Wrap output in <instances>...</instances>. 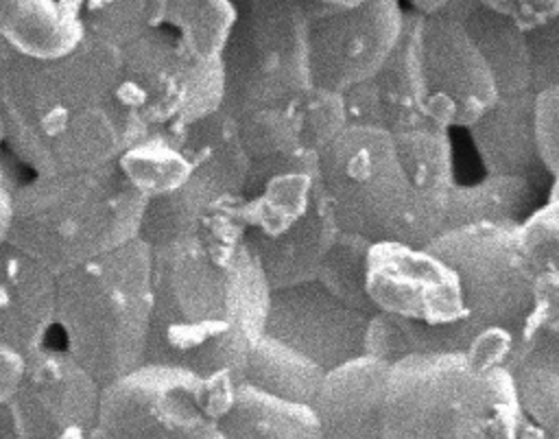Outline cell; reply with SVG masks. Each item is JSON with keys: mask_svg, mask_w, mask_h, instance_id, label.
Masks as SVG:
<instances>
[{"mask_svg": "<svg viewBox=\"0 0 559 439\" xmlns=\"http://www.w3.org/2000/svg\"><path fill=\"white\" fill-rule=\"evenodd\" d=\"M531 280L515 227L463 225L428 245L380 240L367 256V295L400 323L413 354H463L496 330L520 339Z\"/></svg>", "mask_w": 559, "mask_h": 439, "instance_id": "6da1fadb", "label": "cell"}, {"mask_svg": "<svg viewBox=\"0 0 559 439\" xmlns=\"http://www.w3.org/2000/svg\"><path fill=\"white\" fill-rule=\"evenodd\" d=\"M151 253L148 360L242 382L271 295L242 225L229 214H210L197 232L155 242Z\"/></svg>", "mask_w": 559, "mask_h": 439, "instance_id": "7a4b0ae2", "label": "cell"}, {"mask_svg": "<svg viewBox=\"0 0 559 439\" xmlns=\"http://www.w3.org/2000/svg\"><path fill=\"white\" fill-rule=\"evenodd\" d=\"M120 48L85 35L59 57L0 41L2 149L31 175L116 164L146 129L118 98Z\"/></svg>", "mask_w": 559, "mask_h": 439, "instance_id": "3957f363", "label": "cell"}, {"mask_svg": "<svg viewBox=\"0 0 559 439\" xmlns=\"http://www.w3.org/2000/svg\"><path fill=\"white\" fill-rule=\"evenodd\" d=\"M319 170L341 229L408 245H428L445 229L454 181L393 131L347 124L319 153Z\"/></svg>", "mask_w": 559, "mask_h": 439, "instance_id": "277c9868", "label": "cell"}, {"mask_svg": "<svg viewBox=\"0 0 559 439\" xmlns=\"http://www.w3.org/2000/svg\"><path fill=\"white\" fill-rule=\"evenodd\" d=\"M382 439H544L507 367L461 352L411 354L389 373Z\"/></svg>", "mask_w": 559, "mask_h": 439, "instance_id": "5b68a950", "label": "cell"}, {"mask_svg": "<svg viewBox=\"0 0 559 439\" xmlns=\"http://www.w3.org/2000/svg\"><path fill=\"white\" fill-rule=\"evenodd\" d=\"M144 210L118 164L31 175L13 186L9 242L61 275L142 238Z\"/></svg>", "mask_w": 559, "mask_h": 439, "instance_id": "8992f818", "label": "cell"}, {"mask_svg": "<svg viewBox=\"0 0 559 439\" xmlns=\"http://www.w3.org/2000/svg\"><path fill=\"white\" fill-rule=\"evenodd\" d=\"M153 308L151 245L135 238L59 275L61 347L105 387L148 360Z\"/></svg>", "mask_w": 559, "mask_h": 439, "instance_id": "52a82bcc", "label": "cell"}, {"mask_svg": "<svg viewBox=\"0 0 559 439\" xmlns=\"http://www.w3.org/2000/svg\"><path fill=\"white\" fill-rule=\"evenodd\" d=\"M234 26L223 50L231 116L295 103L312 87L308 0H231Z\"/></svg>", "mask_w": 559, "mask_h": 439, "instance_id": "ba28073f", "label": "cell"}, {"mask_svg": "<svg viewBox=\"0 0 559 439\" xmlns=\"http://www.w3.org/2000/svg\"><path fill=\"white\" fill-rule=\"evenodd\" d=\"M245 240L271 290L308 282L336 240L341 225L321 170H277L242 192Z\"/></svg>", "mask_w": 559, "mask_h": 439, "instance_id": "9c48e42d", "label": "cell"}, {"mask_svg": "<svg viewBox=\"0 0 559 439\" xmlns=\"http://www.w3.org/2000/svg\"><path fill=\"white\" fill-rule=\"evenodd\" d=\"M223 59H201L148 24L120 48L118 98L144 129L181 131L223 105Z\"/></svg>", "mask_w": 559, "mask_h": 439, "instance_id": "30bf717a", "label": "cell"}, {"mask_svg": "<svg viewBox=\"0 0 559 439\" xmlns=\"http://www.w3.org/2000/svg\"><path fill=\"white\" fill-rule=\"evenodd\" d=\"M98 426L109 439H223L210 380L153 360L103 387Z\"/></svg>", "mask_w": 559, "mask_h": 439, "instance_id": "8fae6325", "label": "cell"}, {"mask_svg": "<svg viewBox=\"0 0 559 439\" xmlns=\"http://www.w3.org/2000/svg\"><path fill=\"white\" fill-rule=\"evenodd\" d=\"M419 66L424 114L439 127L467 129L500 96L489 63L452 11L421 13Z\"/></svg>", "mask_w": 559, "mask_h": 439, "instance_id": "7c38bea8", "label": "cell"}, {"mask_svg": "<svg viewBox=\"0 0 559 439\" xmlns=\"http://www.w3.org/2000/svg\"><path fill=\"white\" fill-rule=\"evenodd\" d=\"M402 26L400 0H365L349 9L308 0L312 85L343 94L369 79L395 48Z\"/></svg>", "mask_w": 559, "mask_h": 439, "instance_id": "4fadbf2b", "label": "cell"}, {"mask_svg": "<svg viewBox=\"0 0 559 439\" xmlns=\"http://www.w3.org/2000/svg\"><path fill=\"white\" fill-rule=\"evenodd\" d=\"M103 384L63 347L26 356V371L7 404L15 439H90L98 426Z\"/></svg>", "mask_w": 559, "mask_h": 439, "instance_id": "5bb4252c", "label": "cell"}, {"mask_svg": "<svg viewBox=\"0 0 559 439\" xmlns=\"http://www.w3.org/2000/svg\"><path fill=\"white\" fill-rule=\"evenodd\" d=\"M371 317L334 297L314 277L271 290L264 334L330 371L362 354L365 328Z\"/></svg>", "mask_w": 559, "mask_h": 439, "instance_id": "9a60e30c", "label": "cell"}, {"mask_svg": "<svg viewBox=\"0 0 559 439\" xmlns=\"http://www.w3.org/2000/svg\"><path fill=\"white\" fill-rule=\"evenodd\" d=\"M421 13L404 11L402 35L384 63L345 96L349 124L404 131L430 122L424 114V83L419 66Z\"/></svg>", "mask_w": 559, "mask_h": 439, "instance_id": "2e32d148", "label": "cell"}, {"mask_svg": "<svg viewBox=\"0 0 559 439\" xmlns=\"http://www.w3.org/2000/svg\"><path fill=\"white\" fill-rule=\"evenodd\" d=\"M59 275L7 242L0 247V341L33 354L57 330Z\"/></svg>", "mask_w": 559, "mask_h": 439, "instance_id": "e0dca14e", "label": "cell"}, {"mask_svg": "<svg viewBox=\"0 0 559 439\" xmlns=\"http://www.w3.org/2000/svg\"><path fill=\"white\" fill-rule=\"evenodd\" d=\"M389 363L360 354L325 371L312 411L321 439H382Z\"/></svg>", "mask_w": 559, "mask_h": 439, "instance_id": "ac0fdd59", "label": "cell"}, {"mask_svg": "<svg viewBox=\"0 0 559 439\" xmlns=\"http://www.w3.org/2000/svg\"><path fill=\"white\" fill-rule=\"evenodd\" d=\"M467 131L487 173L526 179L537 190L550 183L535 144L533 90L500 94Z\"/></svg>", "mask_w": 559, "mask_h": 439, "instance_id": "d6986e66", "label": "cell"}, {"mask_svg": "<svg viewBox=\"0 0 559 439\" xmlns=\"http://www.w3.org/2000/svg\"><path fill=\"white\" fill-rule=\"evenodd\" d=\"M79 0H0V41L28 57H59L85 37Z\"/></svg>", "mask_w": 559, "mask_h": 439, "instance_id": "ffe728a7", "label": "cell"}, {"mask_svg": "<svg viewBox=\"0 0 559 439\" xmlns=\"http://www.w3.org/2000/svg\"><path fill=\"white\" fill-rule=\"evenodd\" d=\"M175 133L197 177L221 194L242 197L251 157L242 144L238 120L223 105Z\"/></svg>", "mask_w": 559, "mask_h": 439, "instance_id": "44dd1931", "label": "cell"}, {"mask_svg": "<svg viewBox=\"0 0 559 439\" xmlns=\"http://www.w3.org/2000/svg\"><path fill=\"white\" fill-rule=\"evenodd\" d=\"M524 415L559 439V332H524L507 363Z\"/></svg>", "mask_w": 559, "mask_h": 439, "instance_id": "7402d4cb", "label": "cell"}, {"mask_svg": "<svg viewBox=\"0 0 559 439\" xmlns=\"http://www.w3.org/2000/svg\"><path fill=\"white\" fill-rule=\"evenodd\" d=\"M218 428L223 439H321L310 404L277 398L249 382L236 387Z\"/></svg>", "mask_w": 559, "mask_h": 439, "instance_id": "603a6c76", "label": "cell"}, {"mask_svg": "<svg viewBox=\"0 0 559 439\" xmlns=\"http://www.w3.org/2000/svg\"><path fill=\"white\" fill-rule=\"evenodd\" d=\"M459 15L489 63L500 94L533 90L528 37L511 20L489 11L478 0H454L445 7Z\"/></svg>", "mask_w": 559, "mask_h": 439, "instance_id": "cb8c5ba5", "label": "cell"}, {"mask_svg": "<svg viewBox=\"0 0 559 439\" xmlns=\"http://www.w3.org/2000/svg\"><path fill=\"white\" fill-rule=\"evenodd\" d=\"M535 201L537 188L526 179L487 173L480 181L454 183L448 201L445 229L483 223L518 227L535 207Z\"/></svg>", "mask_w": 559, "mask_h": 439, "instance_id": "d4e9b609", "label": "cell"}, {"mask_svg": "<svg viewBox=\"0 0 559 439\" xmlns=\"http://www.w3.org/2000/svg\"><path fill=\"white\" fill-rule=\"evenodd\" d=\"M127 181L146 199H159L179 190L192 177V164L168 129H146L116 159Z\"/></svg>", "mask_w": 559, "mask_h": 439, "instance_id": "484cf974", "label": "cell"}, {"mask_svg": "<svg viewBox=\"0 0 559 439\" xmlns=\"http://www.w3.org/2000/svg\"><path fill=\"white\" fill-rule=\"evenodd\" d=\"M323 376L325 369L314 360L286 343L262 334L249 354L242 382L277 398L312 406Z\"/></svg>", "mask_w": 559, "mask_h": 439, "instance_id": "4316f807", "label": "cell"}, {"mask_svg": "<svg viewBox=\"0 0 559 439\" xmlns=\"http://www.w3.org/2000/svg\"><path fill=\"white\" fill-rule=\"evenodd\" d=\"M369 247L371 240L365 236L341 229L317 271V280L347 306L376 315L378 310L367 295Z\"/></svg>", "mask_w": 559, "mask_h": 439, "instance_id": "83f0119b", "label": "cell"}, {"mask_svg": "<svg viewBox=\"0 0 559 439\" xmlns=\"http://www.w3.org/2000/svg\"><path fill=\"white\" fill-rule=\"evenodd\" d=\"M297 100L280 107L258 109L238 118L234 116L238 120L240 138L251 162L301 149Z\"/></svg>", "mask_w": 559, "mask_h": 439, "instance_id": "f1b7e54d", "label": "cell"}, {"mask_svg": "<svg viewBox=\"0 0 559 439\" xmlns=\"http://www.w3.org/2000/svg\"><path fill=\"white\" fill-rule=\"evenodd\" d=\"M153 0H79L85 33L116 48L127 46L148 26Z\"/></svg>", "mask_w": 559, "mask_h": 439, "instance_id": "f546056e", "label": "cell"}, {"mask_svg": "<svg viewBox=\"0 0 559 439\" xmlns=\"http://www.w3.org/2000/svg\"><path fill=\"white\" fill-rule=\"evenodd\" d=\"M518 247L526 271L533 275L559 269V199L535 205L515 227Z\"/></svg>", "mask_w": 559, "mask_h": 439, "instance_id": "4dcf8cb0", "label": "cell"}, {"mask_svg": "<svg viewBox=\"0 0 559 439\" xmlns=\"http://www.w3.org/2000/svg\"><path fill=\"white\" fill-rule=\"evenodd\" d=\"M299 127H301V146L314 153H321L347 124L345 96L334 90L312 85L299 100Z\"/></svg>", "mask_w": 559, "mask_h": 439, "instance_id": "1f68e13d", "label": "cell"}, {"mask_svg": "<svg viewBox=\"0 0 559 439\" xmlns=\"http://www.w3.org/2000/svg\"><path fill=\"white\" fill-rule=\"evenodd\" d=\"M533 131L548 175L559 173V87L533 90Z\"/></svg>", "mask_w": 559, "mask_h": 439, "instance_id": "d6a6232c", "label": "cell"}, {"mask_svg": "<svg viewBox=\"0 0 559 439\" xmlns=\"http://www.w3.org/2000/svg\"><path fill=\"white\" fill-rule=\"evenodd\" d=\"M524 332H559V269L533 275Z\"/></svg>", "mask_w": 559, "mask_h": 439, "instance_id": "836d02e7", "label": "cell"}, {"mask_svg": "<svg viewBox=\"0 0 559 439\" xmlns=\"http://www.w3.org/2000/svg\"><path fill=\"white\" fill-rule=\"evenodd\" d=\"M531 50L533 90L559 87V17L550 24L526 33Z\"/></svg>", "mask_w": 559, "mask_h": 439, "instance_id": "e575fe53", "label": "cell"}, {"mask_svg": "<svg viewBox=\"0 0 559 439\" xmlns=\"http://www.w3.org/2000/svg\"><path fill=\"white\" fill-rule=\"evenodd\" d=\"M362 354L395 365L397 360L411 356L413 349L400 323L384 312H376L365 328Z\"/></svg>", "mask_w": 559, "mask_h": 439, "instance_id": "d590c367", "label": "cell"}, {"mask_svg": "<svg viewBox=\"0 0 559 439\" xmlns=\"http://www.w3.org/2000/svg\"><path fill=\"white\" fill-rule=\"evenodd\" d=\"M26 371V354L0 341V404H9L22 384Z\"/></svg>", "mask_w": 559, "mask_h": 439, "instance_id": "8d00e7d4", "label": "cell"}, {"mask_svg": "<svg viewBox=\"0 0 559 439\" xmlns=\"http://www.w3.org/2000/svg\"><path fill=\"white\" fill-rule=\"evenodd\" d=\"M13 186L15 181L7 177L4 186L0 188V247L9 242L11 225H13Z\"/></svg>", "mask_w": 559, "mask_h": 439, "instance_id": "74e56055", "label": "cell"}, {"mask_svg": "<svg viewBox=\"0 0 559 439\" xmlns=\"http://www.w3.org/2000/svg\"><path fill=\"white\" fill-rule=\"evenodd\" d=\"M415 11L419 13H435V11H441L445 9L450 2L454 0H406Z\"/></svg>", "mask_w": 559, "mask_h": 439, "instance_id": "f35d334b", "label": "cell"}, {"mask_svg": "<svg viewBox=\"0 0 559 439\" xmlns=\"http://www.w3.org/2000/svg\"><path fill=\"white\" fill-rule=\"evenodd\" d=\"M314 4H321V7H334V9H349V7H356L365 0H310Z\"/></svg>", "mask_w": 559, "mask_h": 439, "instance_id": "ab89813d", "label": "cell"}, {"mask_svg": "<svg viewBox=\"0 0 559 439\" xmlns=\"http://www.w3.org/2000/svg\"><path fill=\"white\" fill-rule=\"evenodd\" d=\"M550 199H559V173H555L552 177H550V194H548Z\"/></svg>", "mask_w": 559, "mask_h": 439, "instance_id": "60d3db41", "label": "cell"}, {"mask_svg": "<svg viewBox=\"0 0 559 439\" xmlns=\"http://www.w3.org/2000/svg\"><path fill=\"white\" fill-rule=\"evenodd\" d=\"M7 170H4V164H2V149H0V188L4 186V181H7Z\"/></svg>", "mask_w": 559, "mask_h": 439, "instance_id": "b9f144b4", "label": "cell"}, {"mask_svg": "<svg viewBox=\"0 0 559 439\" xmlns=\"http://www.w3.org/2000/svg\"><path fill=\"white\" fill-rule=\"evenodd\" d=\"M0 149H2V120H0Z\"/></svg>", "mask_w": 559, "mask_h": 439, "instance_id": "7bdbcfd3", "label": "cell"}]
</instances>
